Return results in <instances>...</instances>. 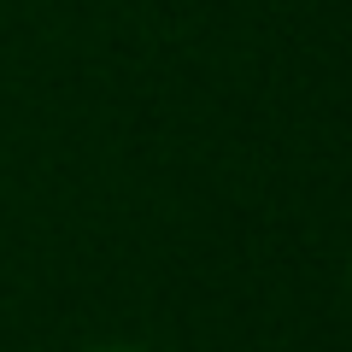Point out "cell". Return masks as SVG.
<instances>
[{"label": "cell", "instance_id": "obj_1", "mask_svg": "<svg viewBox=\"0 0 352 352\" xmlns=\"http://www.w3.org/2000/svg\"><path fill=\"white\" fill-rule=\"evenodd\" d=\"M100 352H141V346H100Z\"/></svg>", "mask_w": 352, "mask_h": 352}]
</instances>
